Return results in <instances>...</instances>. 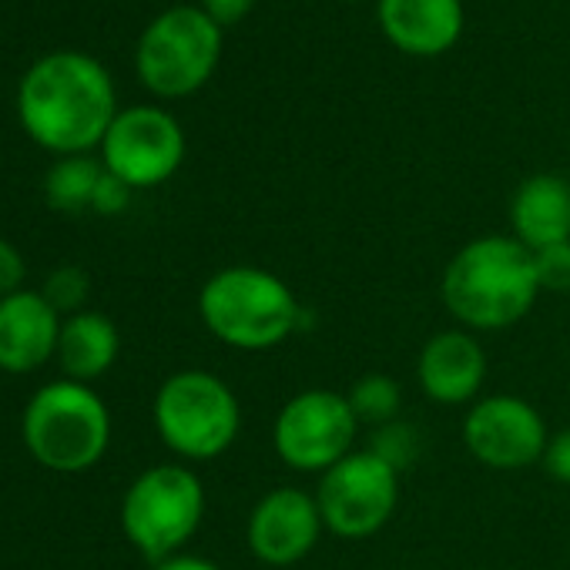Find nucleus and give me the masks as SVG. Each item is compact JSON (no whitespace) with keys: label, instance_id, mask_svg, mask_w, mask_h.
<instances>
[{"label":"nucleus","instance_id":"nucleus-12","mask_svg":"<svg viewBox=\"0 0 570 570\" xmlns=\"http://www.w3.org/2000/svg\"><path fill=\"white\" fill-rule=\"evenodd\" d=\"M323 530L326 523L313 493L278 487L252 507L245 540L255 560L268 567H293L313 553Z\"/></svg>","mask_w":570,"mask_h":570},{"label":"nucleus","instance_id":"nucleus-19","mask_svg":"<svg viewBox=\"0 0 570 570\" xmlns=\"http://www.w3.org/2000/svg\"><path fill=\"white\" fill-rule=\"evenodd\" d=\"M353 403V413L360 423H373V426H386L396 420L400 403H403V390L393 376L386 373H366L353 383V390L346 393Z\"/></svg>","mask_w":570,"mask_h":570},{"label":"nucleus","instance_id":"nucleus-18","mask_svg":"<svg viewBox=\"0 0 570 570\" xmlns=\"http://www.w3.org/2000/svg\"><path fill=\"white\" fill-rule=\"evenodd\" d=\"M105 168H98V161L71 155L65 161H58L48 178H45V195L58 212H81L91 208L95 188L101 181Z\"/></svg>","mask_w":570,"mask_h":570},{"label":"nucleus","instance_id":"nucleus-11","mask_svg":"<svg viewBox=\"0 0 570 570\" xmlns=\"http://www.w3.org/2000/svg\"><path fill=\"white\" fill-rule=\"evenodd\" d=\"M547 423L533 403L497 393L480 396L463 420L466 450L490 470H527L543 460Z\"/></svg>","mask_w":570,"mask_h":570},{"label":"nucleus","instance_id":"nucleus-23","mask_svg":"<svg viewBox=\"0 0 570 570\" xmlns=\"http://www.w3.org/2000/svg\"><path fill=\"white\" fill-rule=\"evenodd\" d=\"M128 202H131V185L121 181L118 175H111V171L105 168V175H101V181H98V188H95L91 208L101 212V215H118V212L128 208Z\"/></svg>","mask_w":570,"mask_h":570},{"label":"nucleus","instance_id":"nucleus-6","mask_svg":"<svg viewBox=\"0 0 570 570\" xmlns=\"http://www.w3.org/2000/svg\"><path fill=\"white\" fill-rule=\"evenodd\" d=\"M205 517V487L181 463H161L145 470L125 493L121 527L125 537L148 560L181 553Z\"/></svg>","mask_w":570,"mask_h":570},{"label":"nucleus","instance_id":"nucleus-7","mask_svg":"<svg viewBox=\"0 0 570 570\" xmlns=\"http://www.w3.org/2000/svg\"><path fill=\"white\" fill-rule=\"evenodd\" d=\"M222 58V28L202 8H171L138 41V75L161 98L198 91Z\"/></svg>","mask_w":570,"mask_h":570},{"label":"nucleus","instance_id":"nucleus-2","mask_svg":"<svg viewBox=\"0 0 570 570\" xmlns=\"http://www.w3.org/2000/svg\"><path fill=\"white\" fill-rule=\"evenodd\" d=\"M443 306L473 333H500L517 326L540 289L533 252L513 235H480L466 242L443 268Z\"/></svg>","mask_w":570,"mask_h":570},{"label":"nucleus","instance_id":"nucleus-26","mask_svg":"<svg viewBox=\"0 0 570 570\" xmlns=\"http://www.w3.org/2000/svg\"><path fill=\"white\" fill-rule=\"evenodd\" d=\"M252 8H255V0H202V11H205L218 28L238 24L242 18H248Z\"/></svg>","mask_w":570,"mask_h":570},{"label":"nucleus","instance_id":"nucleus-8","mask_svg":"<svg viewBox=\"0 0 570 570\" xmlns=\"http://www.w3.org/2000/svg\"><path fill=\"white\" fill-rule=\"evenodd\" d=\"M356 433L360 420L350 396L336 390H306L278 410L272 443L289 470L326 473L353 453Z\"/></svg>","mask_w":570,"mask_h":570},{"label":"nucleus","instance_id":"nucleus-9","mask_svg":"<svg viewBox=\"0 0 570 570\" xmlns=\"http://www.w3.org/2000/svg\"><path fill=\"white\" fill-rule=\"evenodd\" d=\"M316 503L330 533L366 540L390 523L400 503V470L373 450H353L323 473Z\"/></svg>","mask_w":570,"mask_h":570},{"label":"nucleus","instance_id":"nucleus-17","mask_svg":"<svg viewBox=\"0 0 570 570\" xmlns=\"http://www.w3.org/2000/svg\"><path fill=\"white\" fill-rule=\"evenodd\" d=\"M121 350L118 326L101 313H75L61 323L58 336V363L68 380L91 383L105 376Z\"/></svg>","mask_w":570,"mask_h":570},{"label":"nucleus","instance_id":"nucleus-27","mask_svg":"<svg viewBox=\"0 0 570 570\" xmlns=\"http://www.w3.org/2000/svg\"><path fill=\"white\" fill-rule=\"evenodd\" d=\"M151 570H222L215 560L208 557H195V553H175V557H165L158 560Z\"/></svg>","mask_w":570,"mask_h":570},{"label":"nucleus","instance_id":"nucleus-15","mask_svg":"<svg viewBox=\"0 0 570 570\" xmlns=\"http://www.w3.org/2000/svg\"><path fill=\"white\" fill-rule=\"evenodd\" d=\"M386 41L410 58H440L463 35V0H380Z\"/></svg>","mask_w":570,"mask_h":570},{"label":"nucleus","instance_id":"nucleus-1","mask_svg":"<svg viewBox=\"0 0 570 570\" xmlns=\"http://www.w3.org/2000/svg\"><path fill=\"white\" fill-rule=\"evenodd\" d=\"M18 108L38 145L75 155L105 141L115 121V88L98 61L61 51L24 75Z\"/></svg>","mask_w":570,"mask_h":570},{"label":"nucleus","instance_id":"nucleus-24","mask_svg":"<svg viewBox=\"0 0 570 570\" xmlns=\"http://www.w3.org/2000/svg\"><path fill=\"white\" fill-rule=\"evenodd\" d=\"M540 463H543V470L557 483L570 487V430H560V433H553L547 440V450H543V460Z\"/></svg>","mask_w":570,"mask_h":570},{"label":"nucleus","instance_id":"nucleus-20","mask_svg":"<svg viewBox=\"0 0 570 570\" xmlns=\"http://www.w3.org/2000/svg\"><path fill=\"white\" fill-rule=\"evenodd\" d=\"M376 456H383L390 466L403 470L416 460L420 453V440H416V430L406 426V423H386V426H376V436H373V446H370Z\"/></svg>","mask_w":570,"mask_h":570},{"label":"nucleus","instance_id":"nucleus-21","mask_svg":"<svg viewBox=\"0 0 570 570\" xmlns=\"http://www.w3.org/2000/svg\"><path fill=\"white\" fill-rule=\"evenodd\" d=\"M88 275L81 272V268H58L51 278H48V285H45V299L58 309V313H78L81 306H85V299H88Z\"/></svg>","mask_w":570,"mask_h":570},{"label":"nucleus","instance_id":"nucleus-13","mask_svg":"<svg viewBox=\"0 0 570 570\" xmlns=\"http://www.w3.org/2000/svg\"><path fill=\"white\" fill-rule=\"evenodd\" d=\"M416 380L423 396L440 406L476 403L487 380V353L470 330L436 333L420 353Z\"/></svg>","mask_w":570,"mask_h":570},{"label":"nucleus","instance_id":"nucleus-22","mask_svg":"<svg viewBox=\"0 0 570 570\" xmlns=\"http://www.w3.org/2000/svg\"><path fill=\"white\" fill-rule=\"evenodd\" d=\"M533 265H537L540 289H547V293H570V242H560V245L533 252Z\"/></svg>","mask_w":570,"mask_h":570},{"label":"nucleus","instance_id":"nucleus-5","mask_svg":"<svg viewBox=\"0 0 570 570\" xmlns=\"http://www.w3.org/2000/svg\"><path fill=\"white\" fill-rule=\"evenodd\" d=\"M155 426L171 453L185 460H215L235 443L242 406L222 376L181 370L168 376L155 396Z\"/></svg>","mask_w":570,"mask_h":570},{"label":"nucleus","instance_id":"nucleus-10","mask_svg":"<svg viewBox=\"0 0 570 570\" xmlns=\"http://www.w3.org/2000/svg\"><path fill=\"white\" fill-rule=\"evenodd\" d=\"M105 168L131 188H155L168 181L185 158V135L161 108H128L115 115L105 141Z\"/></svg>","mask_w":570,"mask_h":570},{"label":"nucleus","instance_id":"nucleus-4","mask_svg":"<svg viewBox=\"0 0 570 570\" xmlns=\"http://www.w3.org/2000/svg\"><path fill=\"white\" fill-rule=\"evenodd\" d=\"M24 443L55 473L91 470L111 443L108 406L88 383H48L24 410Z\"/></svg>","mask_w":570,"mask_h":570},{"label":"nucleus","instance_id":"nucleus-14","mask_svg":"<svg viewBox=\"0 0 570 570\" xmlns=\"http://www.w3.org/2000/svg\"><path fill=\"white\" fill-rule=\"evenodd\" d=\"M61 316L45 293L18 289L0 299V370L31 373L58 356Z\"/></svg>","mask_w":570,"mask_h":570},{"label":"nucleus","instance_id":"nucleus-16","mask_svg":"<svg viewBox=\"0 0 570 570\" xmlns=\"http://www.w3.org/2000/svg\"><path fill=\"white\" fill-rule=\"evenodd\" d=\"M513 238L530 252L570 242V181L560 175H530L510 198Z\"/></svg>","mask_w":570,"mask_h":570},{"label":"nucleus","instance_id":"nucleus-28","mask_svg":"<svg viewBox=\"0 0 570 570\" xmlns=\"http://www.w3.org/2000/svg\"><path fill=\"white\" fill-rule=\"evenodd\" d=\"M350 4H360V0H350Z\"/></svg>","mask_w":570,"mask_h":570},{"label":"nucleus","instance_id":"nucleus-3","mask_svg":"<svg viewBox=\"0 0 570 570\" xmlns=\"http://www.w3.org/2000/svg\"><path fill=\"white\" fill-rule=\"evenodd\" d=\"M198 316L218 343L242 353H265L299 330L303 309L296 293L275 272L228 265L202 285Z\"/></svg>","mask_w":570,"mask_h":570},{"label":"nucleus","instance_id":"nucleus-25","mask_svg":"<svg viewBox=\"0 0 570 570\" xmlns=\"http://www.w3.org/2000/svg\"><path fill=\"white\" fill-rule=\"evenodd\" d=\"M21 278H24V258L18 255V248L11 242L0 238V299L18 293Z\"/></svg>","mask_w":570,"mask_h":570}]
</instances>
